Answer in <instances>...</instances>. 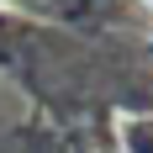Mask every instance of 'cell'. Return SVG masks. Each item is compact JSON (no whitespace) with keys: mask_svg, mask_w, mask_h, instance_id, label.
<instances>
[{"mask_svg":"<svg viewBox=\"0 0 153 153\" xmlns=\"http://www.w3.org/2000/svg\"><path fill=\"white\" fill-rule=\"evenodd\" d=\"M148 5H153V0H148Z\"/></svg>","mask_w":153,"mask_h":153,"instance_id":"6da1fadb","label":"cell"}]
</instances>
